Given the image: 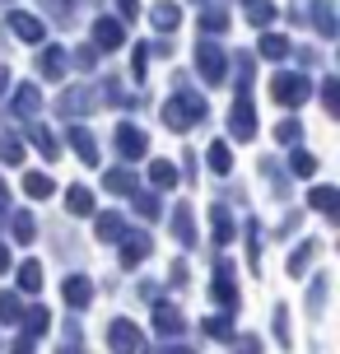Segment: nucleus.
<instances>
[{
	"mask_svg": "<svg viewBox=\"0 0 340 354\" xmlns=\"http://www.w3.org/2000/svg\"><path fill=\"white\" fill-rule=\"evenodd\" d=\"M28 192H33V196H47V192H52V182H47V177H28Z\"/></svg>",
	"mask_w": 340,
	"mask_h": 354,
	"instance_id": "obj_2",
	"label": "nucleus"
},
{
	"mask_svg": "<svg viewBox=\"0 0 340 354\" xmlns=\"http://www.w3.org/2000/svg\"><path fill=\"white\" fill-rule=\"evenodd\" d=\"M70 210H89V192H70Z\"/></svg>",
	"mask_w": 340,
	"mask_h": 354,
	"instance_id": "obj_4",
	"label": "nucleus"
},
{
	"mask_svg": "<svg viewBox=\"0 0 340 354\" xmlns=\"http://www.w3.org/2000/svg\"><path fill=\"white\" fill-rule=\"evenodd\" d=\"M15 28H19V37H42L37 19H28V15H15Z\"/></svg>",
	"mask_w": 340,
	"mask_h": 354,
	"instance_id": "obj_1",
	"label": "nucleus"
},
{
	"mask_svg": "<svg viewBox=\"0 0 340 354\" xmlns=\"http://www.w3.org/2000/svg\"><path fill=\"white\" fill-rule=\"evenodd\" d=\"M0 84H5V71H0Z\"/></svg>",
	"mask_w": 340,
	"mask_h": 354,
	"instance_id": "obj_5",
	"label": "nucleus"
},
{
	"mask_svg": "<svg viewBox=\"0 0 340 354\" xmlns=\"http://www.w3.org/2000/svg\"><path fill=\"white\" fill-rule=\"evenodd\" d=\"M252 19H256V24H266V19H270V5H261V0H252Z\"/></svg>",
	"mask_w": 340,
	"mask_h": 354,
	"instance_id": "obj_3",
	"label": "nucleus"
}]
</instances>
